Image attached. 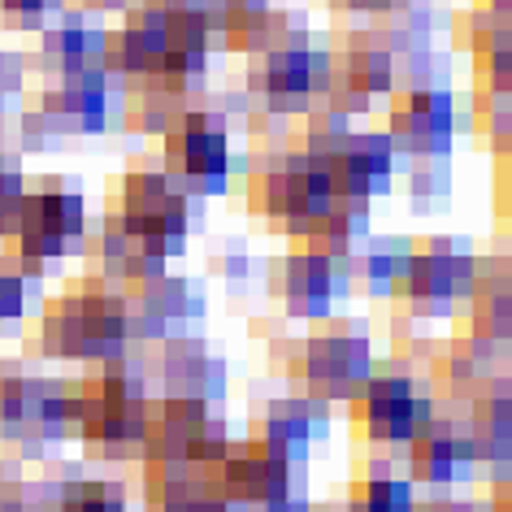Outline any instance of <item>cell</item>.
Here are the masks:
<instances>
[{
  "label": "cell",
  "instance_id": "cell-1",
  "mask_svg": "<svg viewBox=\"0 0 512 512\" xmlns=\"http://www.w3.org/2000/svg\"><path fill=\"white\" fill-rule=\"evenodd\" d=\"M209 0H144L109 31L105 70L126 83H148L152 92H187L209 74L213 40Z\"/></svg>",
  "mask_w": 512,
  "mask_h": 512
},
{
  "label": "cell",
  "instance_id": "cell-2",
  "mask_svg": "<svg viewBox=\"0 0 512 512\" xmlns=\"http://www.w3.org/2000/svg\"><path fill=\"white\" fill-rule=\"evenodd\" d=\"M66 417H70V430L92 443L100 456L109 460L144 456L148 421H152L144 365L118 356L96 378L66 382Z\"/></svg>",
  "mask_w": 512,
  "mask_h": 512
},
{
  "label": "cell",
  "instance_id": "cell-3",
  "mask_svg": "<svg viewBox=\"0 0 512 512\" xmlns=\"http://www.w3.org/2000/svg\"><path fill=\"white\" fill-rule=\"evenodd\" d=\"M248 87L252 96L265 105V113L287 118V113H309L317 96L330 92V66L335 53L317 48L304 35V22L291 27L287 18H278L270 9V18L261 22L256 40L248 44Z\"/></svg>",
  "mask_w": 512,
  "mask_h": 512
},
{
  "label": "cell",
  "instance_id": "cell-4",
  "mask_svg": "<svg viewBox=\"0 0 512 512\" xmlns=\"http://www.w3.org/2000/svg\"><path fill=\"white\" fill-rule=\"evenodd\" d=\"M40 343L57 361L109 365L131 343V300L118 287H74L44 309Z\"/></svg>",
  "mask_w": 512,
  "mask_h": 512
},
{
  "label": "cell",
  "instance_id": "cell-5",
  "mask_svg": "<svg viewBox=\"0 0 512 512\" xmlns=\"http://www.w3.org/2000/svg\"><path fill=\"white\" fill-rule=\"evenodd\" d=\"M478 256L473 243L460 235H430L413 239V256H408V270L400 283V296L413 317H452L460 300L473 296L478 287Z\"/></svg>",
  "mask_w": 512,
  "mask_h": 512
},
{
  "label": "cell",
  "instance_id": "cell-6",
  "mask_svg": "<svg viewBox=\"0 0 512 512\" xmlns=\"http://www.w3.org/2000/svg\"><path fill=\"white\" fill-rule=\"evenodd\" d=\"M83 235H87L83 191L53 178V183H44V187H35L22 196L18 222L9 230V243H14V256L22 261V274H40L48 265H57Z\"/></svg>",
  "mask_w": 512,
  "mask_h": 512
},
{
  "label": "cell",
  "instance_id": "cell-7",
  "mask_svg": "<svg viewBox=\"0 0 512 512\" xmlns=\"http://www.w3.org/2000/svg\"><path fill=\"white\" fill-rule=\"evenodd\" d=\"M226 417L213 413L204 400H183V395H157L152 400V421L144 439V465H200L217 469L230 456Z\"/></svg>",
  "mask_w": 512,
  "mask_h": 512
},
{
  "label": "cell",
  "instance_id": "cell-8",
  "mask_svg": "<svg viewBox=\"0 0 512 512\" xmlns=\"http://www.w3.org/2000/svg\"><path fill=\"white\" fill-rule=\"evenodd\" d=\"M339 204V191L330 183L326 161L309 157H287L278 165H265L261 174L252 178V209L265 217V222L287 226L296 239H304L313 226H322Z\"/></svg>",
  "mask_w": 512,
  "mask_h": 512
},
{
  "label": "cell",
  "instance_id": "cell-9",
  "mask_svg": "<svg viewBox=\"0 0 512 512\" xmlns=\"http://www.w3.org/2000/svg\"><path fill=\"white\" fill-rule=\"evenodd\" d=\"M109 222H118L126 235L161 243L178 256L187 248L191 226H196V196L174 187V178L165 170H131L118 187V209L109 213Z\"/></svg>",
  "mask_w": 512,
  "mask_h": 512
},
{
  "label": "cell",
  "instance_id": "cell-10",
  "mask_svg": "<svg viewBox=\"0 0 512 512\" xmlns=\"http://www.w3.org/2000/svg\"><path fill=\"white\" fill-rule=\"evenodd\" d=\"M296 378L313 400H352L374 378V343L356 322H326V330L304 339L296 356Z\"/></svg>",
  "mask_w": 512,
  "mask_h": 512
},
{
  "label": "cell",
  "instance_id": "cell-11",
  "mask_svg": "<svg viewBox=\"0 0 512 512\" xmlns=\"http://www.w3.org/2000/svg\"><path fill=\"white\" fill-rule=\"evenodd\" d=\"M165 174L187 196H222L230 183V135L217 113L183 109L161 135Z\"/></svg>",
  "mask_w": 512,
  "mask_h": 512
},
{
  "label": "cell",
  "instance_id": "cell-12",
  "mask_svg": "<svg viewBox=\"0 0 512 512\" xmlns=\"http://www.w3.org/2000/svg\"><path fill=\"white\" fill-rule=\"evenodd\" d=\"M387 135L395 157L408 161H447L456 144V96L443 83H408L391 96Z\"/></svg>",
  "mask_w": 512,
  "mask_h": 512
},
{
  "label": "cell",
  "instance_id": "cell-13",
  "mask_svg": "<svg viewBox=\"0 0 512 512\" xmlns=\"http://www.w3.org/2000/svg\"><path fill=\"white\" fill-rule=\"evenodd\" d=\"M348 404L352 426L378 447H408V439L434 417V400L421 395L408 374H374Z\"/></svg>",
  "mask_w": 512,
  "mask_h": 512
},
{
  "label": "cell",
  "instance_id": "cell-14",
  "mask_svg": "<svg viewBox=\"0 0 512 512\" xmlns=\"http://www.w3.org/2000/svg\"><path fill=\"white\" fill-rule=\"evenodd\" d=\"M0 430H5L9 439L27 443V452H40L44 443L70 434L66 382L5 374L0 378Z\"/></svg>",
  "mask_w": 512,
  "mask_h": 512
},
{
  "label": "cell",
  "instance_id": "cell-15",
  "mask_svg": "<svg viewBox=\"0 0 512 512\" xmlns=\"http://www.w3.org/2000/svg\"><path fill=\"white\" fill-rule=\"evenodd\" d=\"M113 100H118V79L105 66L70 70L53 74L40 96V113L57 126V135H100L113 122Z\"/></svg>",
  "mask_w": 512,
  "mask_h": 512
},
{
  "label": "cell",
  "instance_id": "cell-16",
  "mask_svg": "<svg viewBox=\"0 0 512 512\" xmlns=\"http://www.w3.org/2000/svg\"><path fill=\"white\" fill-rule=\"evenodd\" d=\"M352 291V265L335 261L330 252H322L317 243L300 239V248L287 252L283 261V304L291 317L304 322H330L335 300H343Z\"/></svg>",
  "mask_w": 512,
  "mask_h": 512
},
{
  "label": "cell",
  "instance_id": "cell-17",
  "mask_svg": "<svg viewBox=\"0 0 512 512\" xmlns=\"http://www.w3.org/2000/svg\"><path fill=\"white\" fill-rule=\"evenodd\" d=\"M296 469L283 456H270L256 443H239L230 447V456L213 469L217 486H222L230 512H261L278 504V499L296 495Z\"/></svg>",
  "mask_w": 512,
  "mask_h": 512
},
{
  "label": "cell",
  "instance_id": "cell-18",
  "mask_svg": "<svg viewBox=\"0 0 512 512\" xmlns=\"http://www.w3.org/2000/svg\"><path fill=\"white\" fill-rule=\"evenodd\" d=\"M395 165H400V157H395V144L387 131H352L326 157V170L339 200H352V204H369L387 196L395 183Z\"/></svg>",
  "mask_w": 512,
  "mask_h": 512
},
{
  "label": "cell",
  "instance_id": "cell-19",
  "mask_svg": "<svg viewBox=\"0 0 512 512\" xmlns=\"http://www.w3.org/2000/svg\"><path fill=\"white\" fill-rule=\"evenodd\" d=\"M478 452H473L469 430L452 417H430L413 439H408V482L421 486H456L478 478Z\"/></svg>",
  "mask_w": 512,
  "mask_h": 512
},
{
  "label": "cell",
  "instance_id": "cell-20",
  "mask_svg": "<svg viewBox=\"0 0 512 512\" xmlns=\"http://www.w3.org/2000/svg\"><path fill=\"white\" fill-rule=\"evenodd\" d=\"M131 339H174L178 326L200 322L204 317V283L200 278H152V283L135 287L131 296Z\"/></svg>",
  "mask_w": 512,
  "mask_h": 512
},
{
  "label": "cell",
  "instance_id": "cell-21",
  "mask_svg": "<svg viewBox=\"0 0 512 512\" xmlns=\"http://www.w3.org/2000/svg\"><path fill=\"white\" fill-rule=\"evenodd\" d=\"M326 404L313 395H287V400L265 404V413L252 421L248 443L265 447L270 456H283L291 465H304L309 447L326 434Z\"/></svg>",
  "mask_w": 512,
  "mask_h": 512
},
{
  "label": "cell",
  "instance_id": "cell-22",
  "mask_svg": "<svg viewBox=\"0 0 512 512\" xmlns=\"http://www.w3.org/2000/svg\"><path fill=\"white\" fill-rule=\"evenodd\" d=\"M395 70L400 61L387 44H352L343 48L330 66V109H343V113H356V109H369L378 96L395 92Z\"/></svg>",
  "mask_w": 512,
  "mask_h": 512
},
{
  "label": "cell",
  "instance_id": "cell-23",
  "mask_svg": "<svg viewBox=\"0 0 512 512\" xmlns=\"http://www.w3.org/2000/svg\"><path fill=\"white\" fill-rule=\"evenodd\" d=\"M161 395H183V400H204V404L226 400V361L204 348L200 339H187V335L165 339Z\"/></svg>",
  "mask_w": 512,
  "mask_h": 512
},
{
  "label": "cell",
  "instance_id": "cell-24",
  "mask_svg": "<svg viewBox=\"0 0 512 512\" xmlns=\"http://www.w3.org/2000/svg\"><path fill=\"white\" fill-rule=\"evenodd\" d=\"M148 512H230L213 469L200 465H148Z\"/></svg>",
  "mask_w": 512,
  "mask_h": 512
},
{
  "label": "cell",
  "instance_id": "cell-25",
  "mask_svg": "<svg viewBox=\"0 0 512 512\" xmlns=\"http://www.w3.org/2000/svg\"><path fill=\"white\" fill-rule=\"evenodd\" d=\"M478 465L495 469V478L512 473V387H491L469 400V421H465Z\"/></svg>",
  "mask_w": 512,
  "mask_h": 512
},
{
  "label": "cell",
  "instance_id": "cell-26",
  "mask_svg": "<svg viewBox=\"0 0 512 512\" xmlns=\"http://www.w3.org/2000/svg\"><path fill=\"white\" fill-rule=\"evenodd\" d=\"M105 53H109V27H100L87 14H61L53 27H44V66H53V74L100 70Z\"/></svg>",
  "mask_w": 512,
  "mask_h": 512
},
{
  "label": "cell",
  "instance_id": "cell-27",
  "mask_svg": "<svg viewBox=\"0 0 512 512\" xmlns=\"http://www.w3.org/2000/svg\"><path fill=\"white\" fill-rule=\"evenodd\" d=\"M408 256H413V239L404 235H378V239H365L361 252H356V278L369 296H395L404 283V270H408Z\"/></svg>",
  "mask_w": 512,
  "mask_h": 512
},
{
  "label": "cell",
  "instance_id": "cell-28",
  "mask_svg": "<svg viewBox=\"0 0 512 512\" xmlns=\"http://www.w3.org/2000/svg\"><path fill=\"white\" fill-rule=\"evenodd\" d=\"M473 61H478V83L491 100H512V22L486 14V27L473 35Z\"/></svg>",
  "mask_w": 512,
  "mask_h": 512
},
{
  "label": "cell",
  "instance_id": "cell-29",
  "mask_svg": "<svg viewBox=\"0 0 512 512\" xmlns=\"http://www.w3.org/2000/svg\"><path fill=\"white\" fill-rule=\"evenodd\" d=\"M343 512H417V491L408 478L382 469V460H374V469L348 486V508Z\"/></svg>",
  "mask_w": 512,
  "mask_h": 512
},
{
  "label": "cell",
  "instance_id": "cell-30",
  "mask_svg": "<svg viewBox=\"0 0 512 512\" xmlns=\"http://www.w3.org/2000/svg\"><path fill=\"white\" fill-rule=\"evenodd\" d=\"M469 304V335L482 339V343H512V291L508 283L504 287H491L478 278V287H473V296L465 300Z\"/></svg>",
  "mask_w": 512,
  "mask_h": 512
},
{
  "label": "cell",
  "instance_id": "cell-31",
  "mask_svg": "<svg viewBox=\"0 0 512 512\" xmlns=\"http://www.w3.org/2000/svg\"><path fill=\"white\" fill-rule=\"evenodd\" d=\"M57 512H126V491L118 482H83L70 478L57 491Z\"/></svg>",
  "mask_w": 512,
  "mask_h": 512
},
{
  "label": "cell",
  "instance_id": "cell-32",
  "mask_svg": "<svg viewBox=\"0 0 512 512\" xmlns=\"http://www.w3.org/2000/svg\"><path fill=\"white\" fill-rule=\"evenodd\" d=\"M348 135H352V113L326 105V109H317L309 118V131H304V152L317 157V161H326Z\"/></svg>",
  "mask_w": 512,
  "mask_h": 512
},
{
  "label": "cell",
  "instance_id": "cell-33",
  "mask_svg": "<svg viewBox=\"0 0 512 512\" xmlns=\"http://www.w3.org/2000/svg\"><path fill=\"white\" fill-rule=\"evenodd\" d=\"M452 196V174H447V161H421L413 170V187H408V204L413 213H430Z\"/></svg>",
  "mask_w": 512,
  "mask_h": 512
},
{
  "label": "cell",
  "instance_id": "cell-34",
  "mask_svg": "<svg viewBox=\"0 0 512 512\" xmlns=\"http://www.w3.org/2000/svg\"><path fill=\"white\" fill-rule=\"evenodd\" d=\"M495 343H482V339H460L456 348H452V356H447V374H452L456 382H473V378H491L495 374Z\"/></svg>",
  "mask_w": 512,
  "mask_h": 512
},
{
  "label": "cell",
  "instance_id": "cell-35",
  "mask_svg": "<svg viewBox=\"0 0 512 512\" xmlns=\"http://www.w3.org/2000/svg\"><path fill=\"white\" fill-rule=\"evenodd\" d=\"M27 274H9L0 270V322H22L27 313Z\"/></svg>",
  "mask_w": 512,
  "mask_h": 512
},
{
  "label": "cell",
  "instance_id": "cell-36",
  "mask_svg": "<svg viewBox=\"0 0 512 512\" xmlns=\"http://www.w3.org/2000/svg\"><path fill=\"white\" fill-rule=\"evenodd\" d=\"M22 196H27V178L18 170H5L0 174V235H9L18 222V209H22Z\"/></svg>",
  "mask_w": 512,
  "mask_h": 512
},
{
  "label": "cell",
  "instance_id": "cell-37",
  "mask_svg": "<svg viewBox=\"0 0 512 512\" xmlns=\"http://www.w3.org/2000/svg\"><path fill=\"white\" fill-rule=\"evenodd\" d=\"M57 0H0V14H5L9 27H48V9Z\"/></svg>",
  "mask_w": 512,
  "mask_h": 512
},
{
  "label": "cell",
  "instance_id": "cell-38",
  "mask_svg": "<svg viewBox=\"0 0 512 512\" xmlns=\"http://www.w3.org/2000/svg\"><path fill=\"white\" fill-rule=\"evenodd\" d=\"M57 126L44 118V113H27L22 118V152H48L57 144Z\"/></svg>",
  "mask_w": 512,
  "mask_h": 512
},
{
  "label": "cell",
  "instance_id": "cell-39",
  "mask_svg": "<svg viewBox=\"0 0 512 512\" xmlns=\"http://www.w3.org/2000/svg\"><path fill=\"white\" fill-rule=\"evenodd\" d=\"M348 14H369V18H395L400 9H408L413 0H339Z\"/></svg>",
  "mask_w": 512,
  "mask_h": 512
},
{
  "label": "cell",
  "instance_id": "cell-40",
  "mask_svg": "<svg viewBox=\"0 0 512 512\" xmlns=\"http://www.w3.org/2000/svg\"><path fill=\"white\" fill-rule=\"evenodd\" d=\"M417 512H491L486 499H430V504H417Z\"/></svg>",
  "mask_w": 512,
  "mask_h": 512
},
{
  "label": "cell",
  "instance_id": "cell-41",
  "mask_svg": "<svg viewBox=\"0 0 512 512\" xmlns=\"http://www.w3.org/2000/svg\"><path fill=\"white\" fill-rule=\"evenodd\" d=\"M22 74H27L22 57L0 53V96H5V92H18V87H22Z\"/></svg>",
  "mask_w": 512,
  "mask_h": 512
},
{
  "label": "cell",
  "instance_id": "cell-42",
  "mask_svg": "<svg viewBox=\"0 0 512 512\" xmlns=\"http://www.w3.org/2000/svg\"><path fill=\"white\" fill-rule=\"evenodd\" d=\"M499 209H504V222L512 226V135L504 139V183H499Z\"/></svg>",
  "mask_w": 512,
  "mask_h": 512
},
{
  "label": "cell",
  "instance_id": "cell-43",
  "mask_svg": "<svg viewBox=\"0 0 512 512\" xmlns=\"http://www.w3.org/2000/svg\"><path fill=\"white\" fill-rule=\"evenodd\" d=\"M486 504H491V512H512V478H499Z\"/></svg>",
  "mask_w": 512,
  "mask_h": 512
},
{
  "label": "cell",
  "instance_id": "cell-44",
  "mask_svg": "<svg viewBox=\"0 0 512 512\" xmlns=\"http://www.w3.org/2000/svg\"><path fill=\"white\" fill-rule=\"evenodd\" d=\"M261 512H313V504L304 495H287V499H278V504L261 508Z\"/></svg>",
  "mask_w": 512,
  "mask_h": 512
},
{
  "label": "cell",
  "instance_id": "cell-45",
  "mask_svg": "<svg viewBox=\"0 0 512 512\" xmlns=\"http://www.w3.org/2000/svg\"><path fill=\"white\" fill-rule=\"evenodd\" d=\"M482 14H491L499 22H512V0H482Z\"/></svg>",
  "mask_w": 512,
  "mask_h": 512
},
{
  "label": "cell",
  "instance_id": "cell-46",
  "mask_svg": "<svg viewBox=\"0 0 512 512\" xmlns=\"http://www.w3.org/2000/svg\"><path fill=\"white\" fill-rule=\"evenodd\" d=\"M0 512H27V508H22L18 499H0Z\"/></svg>",
  "mask_w": 512,
  "mask_h": 512
},
{
  "label": "cell",
  "instance_id": "cell-47",
  "mask_svg": "<svg viewBox=\"0 0 512 512\" xmlns=\"http://www.w3.org/2000/svg\"><path fill=\"white\" fill-rule=\"evenodd\" d=\"M100 9H113V5H126V0H96Z\"/></svg>",
  "mask_w": 512,
  "mask_h": 512
},
{
  "label": "cell",
  "instance_id": "cell-48",
  "mask_svg": "<svg viewBox=\"0 0 512 512\" xmlns=\"http://www.w3.org/2000/svg\"><path fill=\"white\" fill-rule=\"evenodd\" d=\"M0 131H5V96H0Z\"/></svg>",
  "mask_w": 512,
  "mask_h": 512
},
{
  "label": "cell",
  "instance_id": "cell-49",
  "mask_svg": "<svg viewBox=\"0 0 512 512\" xmlns=\"http://www.w3.org/2000/svg\"><path fill=\"white\" fill-rule=\"evenodd\" d=\"M508 291H512V270H508Z\"/></svg>",
  "mask_w": 512,
  "mask_h": 512
}]
</instances>
